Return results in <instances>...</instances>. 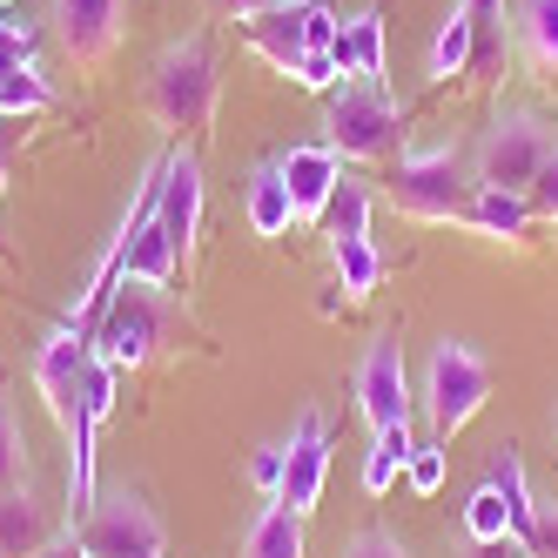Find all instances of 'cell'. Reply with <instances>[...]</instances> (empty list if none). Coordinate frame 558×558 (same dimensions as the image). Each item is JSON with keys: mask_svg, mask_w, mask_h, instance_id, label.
<instances>
[{"mask_svg": "<svg viewBox=\"0 0 558 558\" xmlns=\"http://www.w3.org/2000/svg\"><path fill=\"white\" fill-rule=\"evenodd\" d=\"M222 101V61L209 34H182L142 74V108L162 135H209Z\"/></svg>", "mask_w": 558, "mask_h": 558, "instance_id": "cell-1", "label": "cell"}, {"mask_svg": "<svg viewBox=\"0 0 558 558\" xmlns=\"http://www.w3.org/2000/svg\"><path fill=\"white\" fill-rule=\"evenodd\" d=\"M390 209L411 216V222H471V169H464V148L458 142H417L397 155V175H390Z\"/></svg>", "mask_w": 558, "mask_h": 558, "instance_id": "cell-2", "label": "cell"}, {"mask_svg": "<svg viewBox=\"0 0 558 558\" xmlns=\"http://www.w3.org/2000/svg\"><path fill=\"white\" fill-rule=\"evenodd\" d=\"M551 155H558V129L545 122L538 108H498L492 129L477 135V148H471V182L498 189V195H525Z\"/></svg>", "mask_w": 558, "mask_h": 558, "instance_id": "cell-3", "label": "cell"}, {"mask_svg": "<svg viewBox=\"0 0 558 558\" xmlns=\"http://www.w3.org/2000/svg\"><path fill=\"white\" fill-rule=\"evenodd\" d=\"M182 324L175 316V296L155 290V283H114L108 310L95 316V356L114 371H142L155 350L169 343V330Z\"/></svg>", "mask_w": 558, "mask_h": 558, "instance_id": "cell-4", "label": "cell"}, {"mask_svg": "<svg viewBox=\"0 0 558 558\" xmlns=\"http://www.w3.org/2000/svg\"><path fill=\"white\" fill-rule=\"evenodd\" d=\"M492 397V364L477 356L464 337H445L430 343V364H424V417H430V437L451 445V437L485 411Z\"/></svg>", "mask_w": 558, "mask_h": 558, "instance_id": "cell-5", "label": "cell"}, {"mask_svg": "<svg viewBox=\"0 0 558 558\" xmlns=\"http://www.w3.org/2000/svg\"><path fill=\"white\" fill-rule=\"evenodd\" d=\"M68 532L82 538L88 558H169L162 518H155V505L135 498V492H95L88 518H82V525H68Z\"/></svg>", "mask_w": 558, "mask_h": 558, "instance_id": "cell-6", "label": "cell"}, {"mask_svg": "<svg viewBox=\"0 0 558 558\" xmlns=\"http://www.w3.org/2000/svg\"><path fill=\"white\" fill-rule=\"evenodd\" d=\"M404 142V101H390L377 82L330 88V148L343 162H377Z\"/></svg>", "mask_w": 558, "mask_h": 558, "instance_id": "cell-7", "label": "cell"}, {"mask_svg": "<svg viewBox=\"0 0 558 558\" xmlns=\"http://www.w3.org/2000/svg\"><path fill=\"white\" fill-rule=\"evenodd\" d=\"M48 21H54V48L82 74H101L129 34V0H48Z\"/></svg>", "mask_w": 558, "mask_h": 558, "instance_id": "cell-8", "label": "cell"}, {"mask_svg": "<svg viewBox=\"0 0 558 558\" xmlns=\"http://www.w3.org/2000/svg\"><path fill=\"white\" fill-rule=\"evenodd\" d=\"M350 397H356V411H364V424H371V430L411 424V377H404V343H397L390 330H384V337H371L364 364H356V377H350Z\"/></svg>", "mask_w": 558, "mask_h": 558, "instance_id": "cell-9", "label": "cell"}, {"mask_svg": "<svg viewBox=\"0 0 558 558\" xmlns=\"http://www.w3.org/2000/svg\"><path fill=\"white\" fill-rule=\"evenodd\" d=\"M155 222L169 229V243L189 269L195 256V235H203V162H195V148H169L162 155V195H155Z\"/></svg>", "mask_w": 558, "mask_h": 558, "instance_id": "cell-10", "label": "cell"}, {"mask_svg": "<svg viewBox=\"0 0 558 558\" xmlns=\"http://www.w3.org/2000/svg\"><path fill=\"white\" fill-rule=\"evenodd\" d=\"M324 477H330V417L303 411L296 430H290V445H283V498L276 505H290L296 518H310L316 498H324Z\"/></svg>", "mask_w": 558, "mask_h": 558, "instance_id": "cell-11", "label": "cell"}, {"mask_svg": "<svg viewBox=\"0 0 558 558\" xmlns=\"http://www.w3.org/2000/svg\"><path fill=\"white\" fill-rule=\"evenodd\" d=\"M276 175H283V189H290L296 222H324V203H330L337 182H343V155H337L330 142L290 148V155H276Z\"/></svg>", "mask_w": 558, "mask_h": 558, "instance_id": "cell-12", "label": "cell"}, {"mask_svg": "<svg viewBox=\"0 0 558 558\" xmlns=\"http://www.w3.org/2000/svg\"><path fill=\"white\" fill-rule=\"evenodd\" d=\"M54 538H61V525H54V505L41 492H34V485L0 492V558H34Z\"/></svg>", "mask_w": 558, "mask_h": 558, "instance_id": "cell-13", "label": "cell"}, {"mask_svg": "<svg viewBox=\"0 0 558 558\" xmlns=\"http://www.w3.org/2000/svg\"><path fill=\"white\" fill-rule=\"evenodd\" d=\"M511 54L538 82H558V0H511Z\"/></svg>", "mask_w": 558, "mask_h": 558, "instance_id": "cell-14", "label": "cell"}, {"mask_svg": "<svg viewBox=\"0 0 558 558\" xmlns=\"http://www.w3.org/2000/svg\"><path fill=\"white\" fill-rule=\"evenodd\" d=\"M243 41H250L276 74H296L303 54H310V41H303V0H290V8H276V14L243 21Z\"/></svg>", "mask_w": 558, "mask_h": 558, "instance_id": "cell-15", "label": "cell"}, {"mask_svg": "<svg viewBox=\"0 0 558 558\" xmlns=\"http://www.w3.org/2000/svg\"><path fill=\"white\" fill-rule=\"evenodd\" d=\"M330 61L350 74V82H377L384 88V8H364L356 21H343Z\"/></svg>", "mask_w": 558, "mask_h": 558, "instance_id": "cell-16", "label": "cell"}, {"mask_svg": "<svg viewBox=\"0 0 558 558\" xmlns=\"http://www.w3.org/2000/svg\"><path fill=\"white\" fill-rule=\"evenodd\" d=\"M243 216H250V235H263V243L296 229V209H290V189L276 175V162H256V175L243 189Z\"/></svg>", "mask_w": 558, "mask_h": 558, "instance_id": "cell-17", "label": "cell"}, {"mask_svg": "<svg viewBox=\"0 0 558 558\" xmlns=\"http://www.w3.org/2000/svg\"><path fill=\"white\" fill-rule=\"evenodd\" d=\"M175 243H169V229L162 222H142V235H135V243H129V256H122V283H155V290H169L175 283Z\"/></svg>", "mask_w": 558, "mask_h": 558, "instance_id": "cell-18", "label": "cell"}, {"mask_svg": "<svg viewBox=\"0 0 558 558\" xmlns=\"http://www.w3.org/2000/svg\"><path fill=\"white\" fill-rule=\"evenodd\" d=\"M371 203H377V195H371L364 175H343V182H337V195L324 203V235H330V250H337V243H364V235H371Z\"/></svg>", "mask_w": 558, "mask_h": 558, "instance_id": "cell-19", "label": "cell"}, {"mask_svg": "<svg viewBox=\"0 0 558 558\" xmlns=\"http://www.w3.org/2000/svg\"><path fill=\"white\" fill-rule=\"evenodd\" d=\"M243 558H303V518L290 505H263L243 532Z\"/></svg>", "mask_w": 558, "mask_h": 558, "instance_id": "cell-20", "label": "cell"}, {"mask_svg": "<svg viewBox=\"0 0 558 558\" xmlns=\"http://www.w3.org/2000/svg\"><path fill=\"white\" fill-rule=\"evenodd\" d=\"M532 222H538V216H532L525 195L477 189V195H471V222H464V229H485V235H498V243H525V229H532Z\"/></svg>", "mask_w": 558, "mask_h": 558, "instance_id": "cell-21", "label": "cell"}, {"mask_svg": "<svg viewBox=\"0 0 558 558\" xmlns=\"http://www.w3.org/2000/svg\"><path fill=\"white\" fill-rule=\"evenodd\" d=\"M411 451H417V437H411V424H390V430H371V458H364V492H371V498H384V492L397 485V471L411 464Z\"/></svg>", "mask_w": 558, "mask_h": 558, "instance_id": "cell-22", "label": "cell"}, {"mask_svg": "<svg viewBox=\"0 0 558 558\" xmlns=\"http://www.w3.org/2000/svg\"><path fill=\"white\" fill-rule=\"evenodd\" d=\"M471 61H477V34H471V14L451 0L445 27H437V41H430V82H451V74H464Z\"/></svg>", "mask_w": 558, "mask_h": 558, "instance_id": "cell-23", "label": "cell"}, {"mask_svg": "<svg viewBox=\"0 0 558 558\" xmlns=\"http://www.w3.org/2000/svg\"><path fill=\"white\" fill-rule=\"evenodd\" d=\"M330 256H337V290H343V303H371V290L384 283V256L371 250V235H364V243H337Z\"/></svg>", "mask_w": 558, "mask_h": 558, "instance_id": "cell-24", "label": "cell"}, {"mask_svg": "<svg viewBox=\"0 0 558 558\" xmlns=\"http://www.w3.org/2000/svg\"><path fill=\"white\" fill-rule=\"evenodd\" d=\"M464 538H471V545H498V538H511V505H505V492L492 485V477L464 498Z\"/></svg>", "mask_w": 558, "mask_h": 558, "instance_id": "cell-25", "label": "cell"}, {"mask_svg": "<svg viewBox=\"0 0 558 558\" xmlns=\"http://www.w3.org/2000/svg\"><path fill=\"white\" fill-rule=\"evenodd\" d=\"M41 108H54V82L34 61H21V68H0V114H41Z\"/></svg>", "mask_w": 558, "mask_h": 558, "instance_id": "cell-26", "label": "cell"}, {"mask_svg": "<svg viewBox=\"0 0 558 558\" xmlns=\"http://www.w3.org/2000/svg\"><path fill=\"white\" fill-rule=\"evenodd\" d=\"M14 485H34L27 477V430H21L14 404L0 397V492H14Z\"/></svg>", "mask_w": 558, "mask_h": 558, "instance_id": "cell-27", "label": "cell"}, {"mask_svg": "<svg viewBox=\"0 0 558 558\" xmlns=\"http://www.w3.org/2000/svg\"><path fill=\"white\" fill-rule=\"evenodd\" d=\"M471 14V34H477V61H492L498 41H505V0H458Z\"/></svg>", "mask_w": 558, "mask_h": 558, "instance_id": "cell-28", "label": "cell"}, {"mask_svg": "<svg viewBox=\"0 0 558 558\" xmlns=\"http://www.w3.org/2000/svg\"><path fill=\"white\" fill-rule=\"evenodd\" d=\"M404 477H411V492L437 498V485H445V445H437V437H424V445L411 451V464H404Z\"/></svg>", "mask_w": 558, "mask_h": 558, "instance_id": "cell-29", "label": "cell"}, {"mask_svg": "<svg viewBox=\"0 0 558 558\" xmlns=\"http://www.w3.org/2000/svg\"><path fill=\"white\" fill-rule=\"evenodd\" d=\"M114 377H122V371L101 364V356L88 364V384H82V411H88V424H108V411H114Z\"/></svg>", "mask_w": 558, "mask_h": 558, "instance_id": "cell-30", "label": "cell"}, {"mask_svg": "<svg viewBox=\"0 0 558 558\" xmlns=\"http://www.w3.org/2000/svg\"><path fill=\"white\" fill-rule=\"evenodd\" d=\"M518 545H525V558H558V505L551 498H538V511H532V525L518 532Z\"/></svg>", "mask_w": 558, "mask_h": 558, "instance_id": "cell-31", "label": "cell"}, {"mask_svg": "<svg viewBox=\"0 0 558 558\" xmlns=\"http://www.w3.org/2000/svg\"><path fill=\"white\" fill-rule=\"evenodd\" d=\"M337 34H343V21L330 14V0H303V41H310V54H330Z\"/></svg>", "mask_w": 558, "mask_h": 558, "instance_id": "cell-32", "label": "cell"}, {"mask_svg": "<svg viewBox=\"0 0 558 558\" xmlns=\"http://www.w3.org/2000/svg\"><path fill=\"white\" fill-rule=\"evenodd\" d=\"M250 485L263 492V505L283 498V445H263V451L250 458Z\"/></svg>", "mask_w": 558, "mask_h": 558, "instance_id": "cell-33", "label": "cell"}, {"mask_svg": "<svg viewBox=\"0 0 558 558\" xmlns=\"http://www.w3.org/2000/svg\"><path fill=\"white\" fill-rule=\"evenodd\" d=\"M21 61H34V27L21 14H8L0 21V68H21Z\"/></svg>", "mask_w": 558, "mask_h": 558, "instance_id": "cell-34", "label": "cell"}, {"mask_svg": "<svg viewBox=\"0 0 558 558\" xmlns=\"http://www.w3.org/2000/svg\"><path fill=\"white\" fill-rule=\"evenodd\" d=\"M525 203H532V216H538V222H558V155L538 169V182L525 189Z\"/></svg>", "mask_w": 558, "mask_h": 558, "instance_id": "cell-35", "label": "cell"}, {"mask_svg": "<svg viewBox=\"0 0 558 558\" xmlns=\"http://www.w3.org/2000/svg\"><path fill=\"white\" fill-rule=\"evenodd\" d=\"M337 74H343V68H337L330 54H303V68L290 74V82H296V88H310V95H330V88H337Z\"/></svg>", "mask_w": 558, "mask_h": 558, "instance_id": "cell-36", "label": "cell"}, {"mask_svg": "<svg viewBox=\"0 0 558 558\" xmlns=\"http://www.w3.org/2000/svg\"><path fill=\"white\" fill-rule=\"evenodd\" d=\"M343 558H411V551L397 545L390 532H356V538L343 545Z\"/></svg>", "mask_w": 558, "mask_h": 558, "instance_id": "cell-37", "label": "cell"}, {"mask_svg": "<svg viewBox=\"0 0 558 558\" xmlns=\"http://www.w3.org/2000/svg\"><path fill=\"white\" fill-rule=\"evenodd\" d=\"M216 8L229 21H256V14H276V8H290V0H216Z\"/></svg>", "mask_w": 558, "mask_h": 558, "instance_id": "cell-38", "label": "cell"}, {"mask_svg": "<svg viewBox=\"0 0 558 558\" xmlns=\"http://www.w3.org/2000/svg\"><path fill=\"white\" fill-rule=\"evenodd\" d=\"M34 558H88V551H82V538H74V532H61L54 545H41Z\"/></svg>", "mask_w": 558, "mask_h": 558, "instance_id": "cell-39", "label": "cell"}, {"mask_svg": "<svg viewBox=\"0 0 558 558\" xmlns=\"http://www.w3.org/2000/svg\"><path fill=\"white\" fill-rule=\"evenodd\" d=\"M471 558H525L518 538H498V545H471Z\"/></svg>", "mask_w": 558, "mask_h": 558, "instance_id": "cell-40", "label": "cell"}, {"mask_svg": "<svg viewBox=\"0 0 558 558\" xmlns=\"http://www.w3.org/2000/svg\"><path fill=\"white\" fill-rule=\"evenodd\" d=\"M0 189H8V169H0ZM0 256H8V250H0Z\"/></svg>", "mask_w": 558, "mask_h": 558, "instance_id": "cell-41", "label": "cell"}, {"mask_svg": "<svg viewBox=\"0 0 558 558\" xmlns=\"http://www.w3.org/2000/svg\"><path fill=\"white\" fill-rule=\"evenodd\" d=\"M0 21H8V0H0Z\"/></svg>", "mask_w": 558, "mask_h": 558, "instance_id": "cell-42", "label": "cell"}, {"mask_svg": "<svg viewBox=\"0 0 558 558\" xmlns=\"http://www.w3.org/2000/svg\"><path fill=\"white\" fill-rule=\"evenodd\" d=\"M551 437H558V417H551Z\"/></svg>", "mask_w": 558, "mask_h": 558, "instance_id": "cell-43", "label": "cell"}]
</instances>
